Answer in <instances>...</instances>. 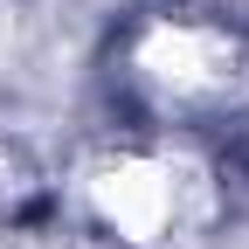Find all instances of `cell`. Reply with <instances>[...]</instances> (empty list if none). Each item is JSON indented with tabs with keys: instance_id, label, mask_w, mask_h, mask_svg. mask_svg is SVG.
Returning a JSON list of instances; mask_svg holds the SVG:
<instances>
[{
	"instance_id": "obj_3",
	"label": "cell",
	"mask_w": 249,
	"mask_h": 249,
	"mask_svg": "<svg viewBox=\"0 0 249 249\" xmlns=\"http://www.w3.org/2000/svg\"><path fill=\"white\" fill-rule=\"evenodd\" d=\"M35 194H42V160L14 132H0V214H21Z\"/></svg>"
},
{
	"instance_id": "obj_1",
	"label": "cell",
	"mask_w": 249,
	"mask_h": 249,
	"mask_svg": "<svg viewBox=\"0 0 249 249\" xmlns=\"http://www.w3.org/2000/svg\"><path fill=\"white\" fill-rule=\"evenodd\" d=\"M83 229L111 249H214L229 214V173L208 139L118 124L70 166Z\"/></svg>"
},
{
	"instance_id": "obj_2",
	"label": "cell",
	"mask_w": 249,
	"mask_h": 249,
	"mask_svg": "<svg viewBox=\"0 0 249 249\" xmlns=\"http://www.w3.org/2000/svg\"><path fill=\"white\" fill-rule=\"evenodd\" d=\"M111 83L132 124L201 139L249 118V35L208 7H145L111 35Z\"/></svg>"
}]
</instances>
